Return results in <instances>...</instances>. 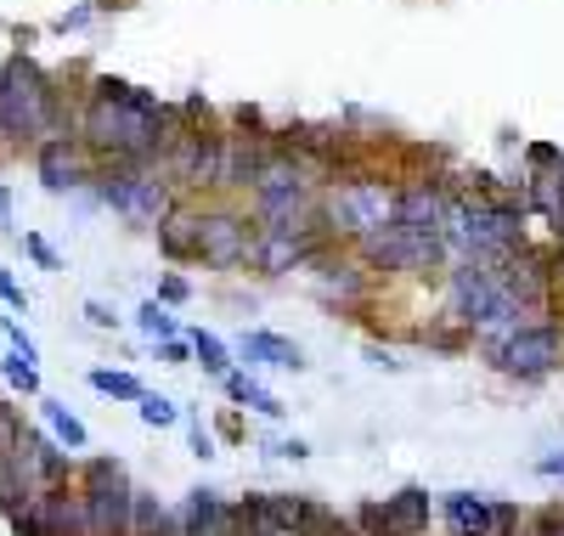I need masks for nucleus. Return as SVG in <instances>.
<instances>
[{
  "instance_id": "obj_17",
  "label": "nucleus",
  "mask_w": 564,
  "mask_h": 536,
  "mask_svg": "<svg viewBox=\"0 0 564 536\" xmlns=\"http://www.w3.org/2000/svg\"><path fill=\"white\" fill-rule=\"evenodd\" d=\"M34 164H40L45 192H74V186H85V159H79V141H74V136H45L40 153H34Z\"/></svg>"
},
{
  "instance_id": "obj_9",
  "label": "nucleus",
  "mask_w": 564,
  "mask_h": 536,
  "mask_svg": "<svg viewBox=\"0 0 564 536\" xmlns=\"http://www.w3.org/2000/svg\"><path fill=\"white\" fill-rule=\"evenodd\" d=\"M322 255V232L316 226H260L254 232V266L265 277H282V271H300Z\"/></svg>"
},
{
  "instance_id": "obj_33",
  "label": "nucleus",
  "mask_w": 564,
  "mask_h": 536,
  "mask_svg": "<svg viewBox=\"0 0 564 536\" xmlns=\"http://www.w3.org/2000/svg\"><path fill=\"white\" fill-rule=\"evenodd\" d=\"M367 367H379V373H401L406 362H395V356H390L384 345H367Z\"/></svg>"
},
{
  "instance_id": "obj_1",
  "label": "nucleus",
  "mask_w": 564,
  "mask_h": 536,
  "mask_svg": "<svg viewBox=\"0 0 564 536\" xmlns=\"http://www.w3.org/2000/svg\"><path fill=\"white\" fill-rule=\"evenodd\" d=\"M79 136H85V148H97L113 164H153L175 141L170 108L130 79H97V90L85 96Z\"/></svg>"
},
{
  "instance_id": "obj_32",
  "label": "nucleus",
  "mask_w": 564,
  "mask_h": 536,
  "mask_svg": "<svg viewBox=\"0 0 564 536\" xmlns=\"http://www.w3.org/2000/svg\"><path fill=\"white\" fill-rule=\"evenodd\" d=\"M23 249H29V255H34L45 271H57V266H63V260L52 255V243H45V237H23Z\"/></svg>"
},
{
  "instance_id": "obj_20",
  "label": "nucleus",
  "mask_w": 564,
  "mask_h": 536,
  "mask_svg": "<svg viewBox=\"0 0 564 536\" xmlns=\"http://www.w3.org/2000/svg\"><path fill=\"white\" fill-rule=\"evenodd\" d=\"M153 232H159V249L170 260H198V232H193V215L186 210H170Z\"/></svg>"
},
{
  "instance_id": "obj_30",
  "label": "nucleus",
  "mask_w": 564,
  "mask_h": 536,
  "mask_svg": "<svg viewBox=\"0 0 564 536\" xmlns=\"http://www.w3.org/2000/svg\"><path fill=\"white\" fill-rule=\"evenodd\" d=\"M85 322H90V328H119V317H113L108 300H85Z\"/></svg>"
},
{
  "instance_id": "obj_19",
  "label": "nucleus",
  "mask_w": 564,
  "mask_h": 536,
  "mask_svg": "<svg viewBox=\"0 0 564 536\" xmlns=\"http://www.w3.org/2000/svg\"><path fill=\"white\" fill-rule=\"evenodd\" d=\"M311 266H316L311 282H316V294H322V300H345V305H350V300L367 294V277H361L356 260H322V255H316Z\"/></svg>"
},
{
  "instance_id": "obj_28",
  "label": "nucleus",
  "mask_w": 564,
  "mask_h": 536,
  "mask_svg": "<svg viewBox=\"0 0 564 536\" xmlns=\"http://www.w3.org/2000/svg\"><path fill=\"white\" fill-rule=\"evenodd\" d=\"M0 300H7L12 311H29V294H23V282L7 271V266H0Z\"/></svg>"
},
{
  "instance_id": "obj_29",
  "label": "nucleus",
  "mask_w": 564,
  "mask_h": 536,
  "mask_svg": "<svg viewBox=\"0 0 564 536\" xmlns=\"http://www.w3.org/2000/svg\"><path fill=\"white\" fill-rule=\"evenodd\" d=\"M159 356L175 362V367H181V362H193V339H159Z\"/></svg>"
},
{
  "instance_id": "obj_2",
  "label": "nucleus",
  "mask_w": 564,
  "mask_h": 536,
  "mask_svg": "<svg viewBox=\"0 0 564 536\" xmlns=\"http://www.w3.org/2000/svg\"><path fill=\"white\" fill-rule=\"evenodd\" d=\"M57 130V90L34 57H7L0 68V141H45Z\"/></svg>"
},
{
  "instance_id": "obj_24",
  "label": "nucleus",
  "mask_w": 564,
  "mask_h": 536,
  "mask_svg": "<svg viewBox=\"0 0 564 536\" xmlns=\"http://www.w3.org/2000/svg\"><path fill=\"white\" fill-rule=\"evenodd\" d=\"M193 362H198L204 373H220V378L231 373V356H226V345H220L215 333H204V328L193 333Z\"/></svg>"
},
{
  "instance_id": "obj_22",
  "label": "nucleus",
  "mask_w": 564,
  "mask_h": 536,
  "mask_svg": "<svg viewBox=\"0 0 564 536\" xmlns=\"http://www.w3.org/2000/svg\"><path fill=\"white\" fill-rule=\"evenodd\" d=\"M40 418L52 424V441H57L63 452H85V441H90V435H85V424H79L68 407H57V401H40Z\"/></svg>"
},
{
  "instance_id": "obj_7",
  "label": "nucleus",
  "mask_w": 564,
  "mask_h": 536,
  "mask_svg": "<svg viewBox=\"0 0 564 536\" xmlns=\"http://www.w3.org/2000/svg\"><path fill=\"white\" fill-rule=\"evenodd\" d=\"M361 243V260L367 266H379V271H430L446 260V237L435 232H406V226H379V232H367L356 237Z\"/></svg>"
},
{
  "instance_id": "obj_8",
  "label": "nucleus",
  "mask_w": 564,
  "mask_h": 536,
  "mask_svg": "<svg viewBox=\"0 0 564 536\" xmlns=\"http://www.w3.org/2000/svg\"><path fill=\"white\" fill-rule=\"evenodd\" d=\"M322 221L350 232V237L379 232V226L395 221V186H384V181H345L334 199L322 204Z\"/></svg>"
},
{
  "instance_id": "obj_11",
  "label": "nucleus",
  "mask_w": 564,
  "mask_h": 536,
  "mask_svg": "<svg viewBox=\"0 0 564 536\" xmlns=\"http://www.w3.org/2000/svg\"><path fill=\"white\" fill-rule=\"evenodd\" d=\"M170 175L181 186H220L226 175V136L209 130H186L170 141Z\"/></svg>"
},
{
  "instance_id": "obj_5",
  "label": "nucleus",
  "mask_w": 564,
  "mask_h": 536,
  "mask_svg": "<svg viewBox=\"0 0 564 536\" xmlns=\"http://www.w3.org/2000/svg\"><path fill=\"white\" fill-rule=\"evenodd\" d=\"M102 204H108L119 221H130V226H159V221L175 210L170 181H159L148 164L108 170V175H102Z\"/></svg>"
},
{
  "instance_id": "obj_38",
  "label": "nucleus",
  "mask_w": 564,
  "mask_h": 536,
  "mask_svg": "<svg viewBox=\"0 0 564 536\" xmlns=\"http://www.w3.org/2000/svg\"><path fill=\"white\" fill-rule=\"evenodd\" d=\"M7 215H12V192H7V186H0V221H7Z\"/></svg>"
},
{
  "instance_id": "obj_25",
  "label": "nucleus",
  "mask_w": 564,
  "mask_h": 536,
  "mask_svg": "<svg viewBox=\"0 0 564 536\" xmlns=\"http://www.w3.org/2000/svg\"><path fill=\"white\" fill-rule=\"evenodd\" d=\"M141 424L148 429H170V424H181V412H175V401L170 396H153V389H141Z\"/></svg>"
},
{
  "instance_id": "obj_16",
  "label": "nucleus",
  "mask_w": 564,
  "mask_h": 536,
  "mask_svg": "<svg viewBox=\"0 0 564 536\" xmlns=\"http://www.w3.org/2000/svg\"><path fill=\"white\" fill-rule=\"evenodd\" d=\"M446 215H452V199H446L435 181H412V186L395 192V226H406V232L446 237Z\"/></svg>"
},
{
  "instance_id": "obj_27",
  "label": "nucleus",
  "mask_w": 564,
  "mask_h": 536,
  "mask_svg": "<svg viewBox=\"0 0 564 536\" xmlns=\"http://www.w3.org/2000/svg\"><path fill=\"white\" fill-rule=\"evenodd\" d=\"M7 384H12V389H23V396H40V367H34V362H23V356L12 351V356H7Z\"/></svg>"
},
{
  "instance_id": "obj_37",
  "label": "nucleus",
  "mask_w": 564,
  "mask_h": 536,
  "mask_svg": "<svg viewBox=\"0 0 564 536\" xmlns=\"http://www.w3.org/2000/svg\"><path fill=\"white\" fill-rule=\"evenodd\" d=\"M193 452H198V458H209V435H204V424H193Z\"/></svg>"
},
{
  "instance_id": "obj_23",
  "label": "nucleus",
  "mask_w": 564,
  "mask_h": 536,
  "mask_svg": "<svg viewBox=\"0 0 564 536\" xmlns=\"http://www.w3.org/2000/svg\"><path fill=\"white\" fill-rule=\"evenodd\" d=\"M90 389H97V396H113V401H141V378L124 373V367H97L90 373Z\"/></svg>"
},
{
  "instance_id": "obj_34",
  "label": "nucleus",
  "mask_w": 564,
  "mask_h": 536,
  "mask_svg": "<svg viewBox=\"0 0 564 536\" xmlns=\"http://www.w3.org/2000/svg\"><path fill=\"white\" fill-rule=\"evenodd\" d=\"M220 435H226V441H243V418L226 412V418H220Z\"/></svg>"
},
{
  "instance_id": "obj_15",
  "label": "nucleus",
  "mask_w": 564,
  "mask_h": 536,
  "mask_svg": "<svg viewBox=\"0 0 564 536\" xmlns=\"http://www.w3.org/2000/svg\"><path fill=\"white\" fill-rule=\"evenodd\" d=\"M12 469H18V480L29 485V497H34V492H45V485H63L74 474V458L52 441V435L23 429L18 435V452H12Z\"/></svg>"
},
{
  "instance_id": "obj_3",
  "label": "nucleus",
  "mask_w": 564,
  "mask_h": 536,
  "mask_svg": "<svg viewBox=\"0 0 564 536\" xmlns=\"http://www.w3.org/2000/svg\"><path fill=\"white\" fill-rule=\"evenodd\" d=\"M446 249H457L463 260L497 266L513 249H525V215L513 210V204H497V199L463 204V210L446 215Z\"/></svg>"
},
{
  "instance_id": "obj_10",
  "label": "nucleus",
  "mask_w": 564,
  "mask_h": 536,
  "mask_svg": "<svg viewBox=\"0 0 564 536\" xmlns=\"http://www.w3.org/2000/svg\"><path fill=\"white\" fill-rule=\"evenodd\" d=\"M502 305H508V300L497 294L491 266H480V260H457V266H452V322H463L468 333H475V328L491 322Z\"/></svg>"
},
{
  "instance_id": "obj_21",
  "label": "nucleus",
  "mask_w": 564,
  "mask_h": 536,
  "mask_svg": "<svg viewBox=\"0 0 564 536\" xmlns=\"http://www.w3.org/2000/svg\"><path fill=\"white\" fill-rule=\"evenodd\" d=\"M226 396L238 401V407H254L260 418H282V401L271 396L265 384H254L249 373H226Z\"/></svg>"
},
{
  "instance_id": "obj_12",
  "label": "nucleus",
  "mask_w": 564,
  "mask_h": 536,
  "mask_svg": "<svg viewBox=\"0 0 564 536\" xmlns=\"http://www.w3.org/2000/svg\"><path fill=\"white\" fill-rule=\"evenodd\" d=\"M361 536H417L430 525V492L423 485H406V492L384 497V503H361L356 508Z\"/></svg>"
},
{
  "instance_id": "obj_36",
  "label": "nucleus",
  "mask_w": 564,
  "mask_h": 536,
  "mask_svg": "<svg viewBox=\"0 0 564 536\" xmlns=\"http://www.w3.org/2000/svg\"><path fill=\"white\" fill-rule=\"evenodd\" d=\"M276 458H311V447H305V441H282Z\"/></svg>"
},
{
  "instance_id": "obj_14",
  "label": "nucleus",
  "mask_w": 564,
  "mask_h": 536,
  "mask_svg": "<svg viewBox=\"0 0 564 536\" xmlns=\"http://www.w3.org/2000/svg\"><path fill=\"white\" fill-rule=\"evenodd\" d=\"M193 232H198V260L204 266H249L254 255V232L238 221V215H193Z\"/></svg>"
},
{
  "instance_id": "obj_31",
  "label": "nucleus",
  "mask_w": 564,
  "mask_h": 536,
  "mask_svg": "<svg viewBox=\"0 0 564 536\" xmlns=\"http://www.w3.org/2000/svg\"><path fill=\"white\" fill-rule=\"evenodd\" d=\"M186 294H193V288H186V277H164V282H159V305H181Z\"/></svg>"
},
{
  "instance_id": "obj_18",
  "label": "nucleus",
  "mask_w": 564,
  "mask_h": 536,
  "mask_svg": "<svg viewBox=\"0 0 564 536\" xmlns=\"http://www.w3.org/2000/svg\"><path fill=\"white\" fill-rule=\"evenodd\" d=\"M238 351L254 362V367H282V373H305V351L294 345V339H282V333H265V328H249L238 339Z\"/></svg>"
},
{
  "instance_id": "obj_26",
  "label": "nucleus",
  "mask_w": 564,
  "mask_h": 536,
  "mask_svg": "<svg viewBox=\"0 0 564 536\" xmlns=\"http://www.w3.org/2000/svg\"><path fill=\"white\" fill-rule=\"evenodd\" d=\"M135 328H141V333H148V339H153V345H159V339H175V317H170V311H164L159 300H148V305H141V311H135Z\"/></svg>"
},
{
  "instance_id": "obj_4",
  "label": "nucleus",
  "mask_w": 564,
  "mask_h": 536,
  "mask_svg": "<svg viewBox=\"0 0 564 536\" xmlns=\"http://www.w3.org/2000/svg\"><path fill=\"white\" fill-rule=\"evenodd\" d=\"M79 503H85V536H130L135 485L119 458H90L79 469Z\"/></svg>"
},
{
  "instance_id": "obj_13",
  "label": "nucleus",
  "mask_w": 564,
  "mask_h": 536,
  "mask_svg": "<svg viewBox=\"0 0 564 536\" xmlns=\"http://www.w3.org/2000/svg\"><path fill=\"white\" fill-rule=\"evenodd\" d=\"M446 525L457 536H513L520 530V508L513 503H491V497H475V492H452L441 503Z\"/></svg>"
},
{
  "instance_id": "obj_35",
  "label": "nucleus",
  "mask_w": 564,
  "mask_h": 536,
  "mask_svg": "<svg viewBox=\"0 0 564 536\" xmlns=\"http://www.w3.org/2000/svg\"><path fill=\"white\" fill-rule=\"evenodd\" d=\"M536 469H542V474H547V480H564V452H553V458H542V463H536Z\"/></svg>"
},
{
  "instance_id": "obj_6",
  "label": "nucleus",
  "mask_w": 564,
  "mask_h": 536,
  "mask_svg": "<svg viewBox=\"0 0 564 536\" xmlns=\"http://www.w3.org/2000/svg\"><path fill=\"white\" fill-rule=\"evenodd\" d=\"M497 373L508 378H520V384H536L547 378L558 362H564V328L558 322H525V328H513L502 345L491 351Z\"/></svg>"
}]
</instances>
